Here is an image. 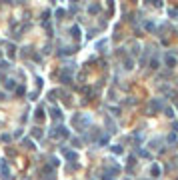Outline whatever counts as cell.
Here are the masks:
<instances>
[{
	"label": "cell",
	"instance_id": "obj_6",
	"mask_svg": "<svg viewBox=\"0 0 178 180\" xmlns=\"http://www.w3.org/2000/svg\"><path fill=\"white\" fill-rule=\"evenodd\" d=\"M6 88H14V80H6Z\"/></svg>",
	"mask_w": 178,
	"mask_h": 180
},
{
	"label": "cell",
	"instance_id": "obj_4",
	"mask_svg": "<svg viewBox=\"0 0 178 180\" xmlns=\"http://www.w3.org/2000/svg\"><path fill=\"white\" fill-rule=\"evenodd\" d=\"M158 108H162V104H160L158 100H152V102H150V110L154 112V110H158Z\"/></svg>",
	"mask_w": 178,
	"mask_h": 180
},
{
	"label": "cell",
	"instance_id": "obj_5",
	"mask_svg": "<svg viewBox=\"0 0 178 180\" xmlns=\"http://www.w3.org/2000/svg\"><path fill=\"white\" fill-rule=\"evenodd\" d=\"M50 112H52V118L60 120V116H62V114H60V110H58V108H50Z\"/></svg>",
	"mask_w": 178,
	"mask_h": 180
},
{
	"label": "cell",
	"instance_id": "obj_2",
	"mask_svg": "<svg viewBox=\"0 0 178 180\" xmlns=\"http://www.w3.org/2000/svg\"><path fill=\"white\" fill-rule=\"evenodd\" d=\"M62 152H64V156H66L68 160H72V162H74V160H78V154H76L74 150H66V148H64Z\"/></svg>",
	"mask_w": 178,
	"mask_h": 180
},
{
	"label": "cell",
	"instance_id": "obj_1",
	"mask_svg": "<svg viewBox=\"0 0 178 180\" xmlns=\"http://www.w3.org/2000/svg\"><path fill=\"white\" fill-rule=\"evenodd\" d=\"M164 62H166L168 68H174V66H176V58H174L172 54H164Z\"/></svg>",
	"mask_w": 178,
	"mask_h": 180
},
{
	"label": "cell",
	"instance_id": "obj_3",
	"mask_svg": "<svg viewBox=\"0 0 178 180\" xmlns=\"http://www.w3.org/2000/svg\"><path fill=\"white\" fill-rule=\"evenodd\" d=\"M52 136H68V130H66L64 126H58V128H54Z\"/></svg>",
	"mask_w": 178,
	"mask_h": 180
}]
</instances>
